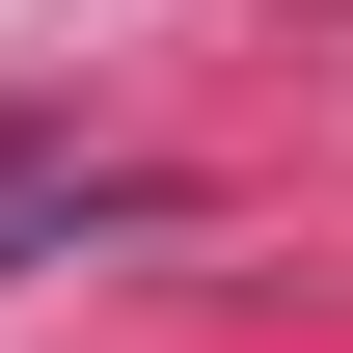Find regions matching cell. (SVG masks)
<instances>
[{"mask_svg":"<svg viewBox=\"0 0 353 353\" xmlns=\"http://www.w3.org/2000/svg\"><path fill=\"white\" fill-rule=\"evenodd\" d=\"M28 218H109V190H82V136H54V109H0V245H28Z\"/></svg>","mask_w":353,"mask_h":353,"instance_id":"1","label":"cell"}]
</instances>
